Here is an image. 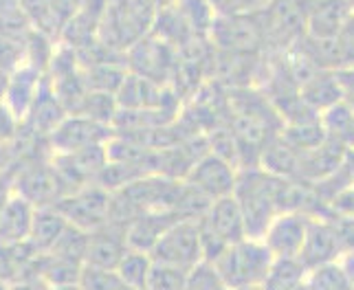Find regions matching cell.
<instances>
[{
	"instance_id": "cell-15",
	"label": "cell",
	"mask_w": 354,
	"mask_h": 290,
	"mask_svg": "<svg viewBox=\"0 0 354 290\" xmlns=\"http://www.w3.org/2000/svg\"><path fill=\"white\" fill-rule=\"evenodd\" d=\"M126 59L134 75H141L150 81L163 79L169 66H172V53H169V46L165 44V40L152 38H141L137 44H132Z\"/></svg>"
},
{
	"instance_id": "cell-42",
	"label": "cell",
	"mask_w": 354,
	"mask_h": 290,
	"mask_svg": "<svg viewBox=\"0 0 354 290\" xmlns=\"http://www.w3.org/2000/svg\"><path fill=\"white\" fill-rule=\"evenodd\" d=\"M238 290H262V288L258 286V288H238Z\"/></svg>"
},
{
	"instance_id": "cell-14",
	"label": "cell",
	"mask_w": 354,
	"mask_h": 290,
	"mask_svg": "<svg viewBox=\"0 0 354 290\" xmlns=\"http://www.w3.org/2000/svg\"><path fill=\"white\" fill-rule=\"evenodd\" d=\"M354 14L350 0H310L306 14V35L333 40Z\"/></svg>"
},
{
	"instance_id": "cell-4",
	"label": "cell",
	"mask_w": 354,
	"mask_h": 290,
	"mask_svg": "<svg viewBox=\"0 0 354 290\" xmlns=\"http://www.w3.org/2000/svg\"><path fill=\"white\" fill-rule=\"evenodd\" d=\"M53 207L66 218V222L84 229V231H97L104 224L111 222V207H113V191L104 189L97 183H88L68 191L59 198Z\"/></svg>"
},
{
	"instance_id": "cell-25",
	"label": "cell",
	"mask_w": 354,
	"mask_h": 290,
	"mask_svg": "<svg viewBox=\"0 0 354 290\" xmlns=\"http://www.w3.org/2000/svg\"><path fill=\"white\" fill-rule=\"evenodd\" d=\"M279 135H282V139L288 145H292L299 154L319 148V145L328 139L326 128L319 117L297 121V124H286L282 130H279Z\"/></svg>"
},
{
	"instance_id": "cell-31",
	"label": "cell",
	"mask_w": 354,
	"mask_h": 290,
	"mask_svg": "<svg viewBox=\"0 0 354 290\" xmlns=\"http://www.w3.org/2000/svg\"><path fill=\"white\" fill-rule=\"evenodd\" d=\"M185 290H229V286L225 284L216 264L203 260L187 271Z\"/></svg>"
},
{
	"instance_id": "cell-40",
	"label": "cell",
	"mask_w": 354,
	"mask_h": 290,
	"mask_svg": "<svg viewBox=\"0 0 354 290\" xmlns=\"http://www.w3.org/2000/svg\"><path fill=\"white\" fill-rule=\"evenodd\" d=\"M9 286H11V284H7V282H0V290H9Z\"/></svg>"
},
{
	"instance_id": "cell-1",
	"label": "cell",
	"mask_w": 354,
	"mask_h": 290,
	"mask_svg": "<svg viewBox=\"0 0 354 290\" xmlns=\"http://www.w3.org/2000/svg\"><path fill=\"white\" fill-rule=\"evenodd\" d=\"M286 178H279L264 172L262 167H244L238 176L234 196L240 202V209L247 224V238H258L266 233L268 224L277 213H282V189Z\"/></svg>"
},
{
	"instance_id": "cell-41",
	"label": "cell",
	"mask_w": 354,
	"mask_h": 290,
	"mask_svg": "<svg viewBox=\"0 0 354 290\" xmlns=\"http://www.w3.org/2000/svg\"><path fill=\"white\" fill-rule=\"evenodd\" d=\"M295 290H308V286H306V282H304V284H301L299 288H295Z\"/></svg>"
},
{
	"instance_id": "cell-20",
	"label": "cell",
	"mask_w": 354,
	"mask_h": 290,
	"mask_svg": "<svg viewBox=\"0 0 354 290\" xmlns=\"http://www.w3.org/2000/svg\"><path fill=\"white\" fill-rule=\"evenodd\" d=\"M258 167L279 178H297L299 174V152L288 145L282 135H275L264 145L258 159Z\"/></svg>"
},
{
	"instance_id": "cell-12",
	"label": "cell",
	"mask_w": 354,
	"mask_h": 290,
	"mask_svg": "<svg viewBox=\"0 0 354 290\" xmlns=\"http://www.w3.org/2000/svg\"><path fill=\"white\" fill-rule=\"evenodd\" d=\"M128 249L130 246L126 242V224L108 222L91 233L86 266H95V269H104V271H117V266L124 260Z\"/></svg>"
},
{
	"instance_id": "cell-38",
	"label": "cell",
	"mask_w": 354,
	"mask_h": 290,
	"mask_svg": "<svg viewBox=\"0 0 354 290\" xmlns=\"http://www.w3.org/2000/svg\"><path fill=\"white\" fill-rule=\"evenodd\" d=\"M7 84H9V77H7V72H3L0 70V99L5 97V93H7Z\"/></svg>"
},
{
	"instance_id": "cell-2",
	"label": "cell",
	"mask_w": 354,
	"mask_h": 290,
	"mask_svg": "<svg viewBox=\"0 0 354 290\" xmlns=\"http://www.w3.org/2000/svg\"><path fill=\"white\" fill-rule=\"evenodd\" d=\"M154 0H108L100 24V40L115 51L137 44L156 22Z\"/></svg>"
},
{
	"instance_id": "cell-10",
	"label": "cell",
	"mask_w": 354,
	"mask_h": 290,
	"mask_svg": "<svg viewBox=\"0 0 354 290\" xmlns=\"http://www.w3.org/2000/svg\"><path fill=\"white\" fill-rule=\"evenodd\" d=\"M201 224L205 231L216 235L221 242H225L227 246L247 238V224H244L240 202L234 193L214 200L212 207L201 218Z\"/></svg>"
},
{
	"instance_id": "cell-32",
	"label": "cell",
	"mask_w": 354,
	"mask_h": 290,
	"mask_svg": "<svg viewBox=\"0 0 354 290\" xmlns=\"http://www.w3.org/2000/svg\"><path fill=\"white\" fill-rule=\"evenodd\" d=\"M187 271L172 264L154 262L145 290H185Z\"/></svg>"
},
{
	"instance_id": "cell-9",
	"label": "cell",
	"mask_w": 354,
	"mask_h": 290,
	"mask_svg": "<svg viewBox=\"0 0 354 290\" xmlns=\"http://www.w3.org/2000/svg\"><path fill=\"white\" fill-rule=\"evenodd\" d=\"M344 258V244L337 233V226L330 215H313L308 233L304 240L299 260L308 271L319 269L324 264H333Z\"/></svg>"
},
{
	"instance_id": "cell-35",
	"label": "cell",
	"mask_w": 354,
	"mask_h": 290,
	"mask_svg": "<svg viewBox=\"0 0 354 290\" xmlns=\"http://www.w3.org/2000/svg\"><path fill=\"white\" fill-rule=\"evenodd\" d=\"M335 75L339 81L341 95H344V102H348L354 108V66L352 68H337Z\"/></svg>"
},
{
	"instance_id": "cell-16",
	"label": "cell",
	"mask_w": 354,
	"mask_h": 290,
	"mask_svg": "<svg viewBox=\"0 0 354 290\" xmlns=\"http://www.w3.org/2000/svg\"><path fill=\"white\" fill-rule=\"evenodd\" d=\"M180 218L174 211H148L126 224V242L134 251L152 253L161 235Z\"/></svg>"
},
{
	"instance_id": "cell-19",
	"label": "cell",
	"mask_w": 354,
	"mask_h": 290,
	"mask_svg": "<svg viewBox=\"0 0 354 290\" xmlns=\"http://www.w3.org/2000/svg\"><path fill=\"white\" fill-rule=\"evenodd\" d=\"M68 117L64 110V106L59 104V99L53 93V86L48 81H42L38 95L27 113V124L33 132H42V135H51V132L62 124Z\"/></svg>"
},
{
	"instance_id": "cell-11",
	"label": "cell",
	"mask_w": 354,
	"mask_h": 290,
	"mask_svg": "<svg viewBox=\"0 0 354 290\" xmlns=\"http://www.w3.org/2000/svg\"><path fill=\"white\" fill-rule=\"evenodd\" d=\"M350 150H354V148H348V145H344L341 141L328 137L319 145V148L299 154V174H297V180L317 185V183H322V180L330 178L337 172V169L344 165V161L348 159Z\"/></svg>"
},
{
	"instance_id": "cell-8",
	"label": "cell",
	"mask_w": 354,
	"mask_h": 290,
	"mask_svg": "<svg viewBox=\"0 0 354 290\" xmlns=\"http://www.w3.org/2000/svg\"><path fill=\"white\" fill-rule=\"evenodd\" d=\"M310 220L313 215L304 211L277 213L262 235V242L273 253V258H299Z\"/></svg>"
},
{
	"instance_id": "cell-36",
	"label": "cell",
	"mask_w": 354,
	"mask_h": 290,
	"mask_svg": "<svg viewBox=\"0 0 354 290\" xmlns=\"http://www.w3.org/2000/svg\"><path fill=\"white\" fill-rule=\"evenodd\" d=\"M9 290H51V288L42 280H20V282H11Z\"/></svg>"
},
{
	"instance_id": "cell-34",
	"label": "cell",
	"mask_w": 354,
	"mask_h": 290,
	"mask_svg": "<svg viewBox=\"0 0 354 290\" xmlns=\"http://www.w3.org/2000/svg\"><path fill=\"white\" fill-rule=\"evenodd\" d=\"M46 3H48V7H51L53 16L64 24L77 14L86 0H46Z\"/></svg>"
},
{
	"instance_id": "cell-30",
	"label": "cell",
	"mask_w": 354,
	"mask_h": 290,
	"mask_svg": "<svg viewBox=\"0 0 354 290\" xmlns=\"http://www.w3.org/2000/svg\"><path fill=\"white\" fill-rule=\"evenodd\" d=\"M119 113L117 97L113 93H102V90H88L86 99L82 102V108L77 115H84L88 119L100 121V124L113 126V121Z\"/></svg>"
},
{
	"instance_id": "cell-17",
	"label": "cell",
	"mask_w": 354,
	"mask_h": 290,
	"mask_svg": "<svg viewBox=\"0 0 354 290\" xmlns=\"http://www.w3.org/2000/svg\"><path fill=\"white\" fill-rule=\"evenodd\" d=\"M40 72H42L40 66H18L9 75L7 93H5V106L9 108V113L16 119L27 117L35 95H38L40 84H42Z\"/></svg>"
},
{
	"instance_id": "cell-39",
	"label": "cell",
	"mask_w": 354,
	"mask_h": 290,
	"mask_svg": "<svg viewBox=\"0 0 354 290\" xmlns=\"http://www.w3.org/2000/svg\"><path fill=\"white\" fill-rule=\"evenodd\" d=\"M51 290H82V288H80V284H75V286H59V288H51Z\"/></svg>"
},
{
	"instance_id": "cell-13",
	"label": "cell",
	"mask_w": 354,
	"mask_h": 290,
	"mask_svg": "<svg viewBox=\"0 0 354 290\" xmlns=\"http://www.w3.org/2000/svg\"><path fill=\"white\" fill-rule=\"evenodd\" d=\"M66 193L68 189L55 172L53 163L35 165L18 178V196L29 200L31 204H38V207H51Z\"/></svg>"
},
{
	"instance_id": "cell-26",
	"label": "cell",
	"mask_w": 354,
	"mask_h": 290,
	"mask_svg": "<svg viewBox=\"0 0 354 290\" xmlns=\"http://www.w3.org/2000/svg\"><path fill=\"white\" fill-rule=\"evenodd\" d=\"M326 135L337 139L348 148H354V108L348 102H339L319 115Z\"/></svg>"
},
{
	"instance_id": "cell-29",
	"label": "cell",
	"mask_w": 354,
	"mask_h": 290,
	"mask_svg": "<svg viewBox=\"0 0 354 290\" xmlns=\"http://www.w3.org/2000/svg\"><path fill=\"white\" fill-rule=\"evenodd\" d=\"M306 286H308V290H354V284L346 275L344 266H341V260L308 271Z\"/></svg>"
},
{
	"instance_id": "cell-37",
	"label": "cell",
	"mask_w": 354,
	"mask_h": 290,
	"mask_svg": "<svg viewBox=\"0 0 354 290\" xmlns=\"http://www.w3.org/2000/svg\"><path fill=\"white\" fill-rule=\"evenodd\" d=\"M341 266H344L346 275L350 277V282L354 284V253H346V255L341 258Z\"/></svg>"
},
{
	"instance_id": "cell-28",
	"label": "cell",
	"mask_w": 354,
	"mask_h": 290,
	"mask_svg": "<svg viewBox=\"0 0 354 290\" xmlns=\"http://www.w3.org/2000/svg\"><path fill=\"white\" fill-rule=\"evenodd\" d=\"M88 240L91 233L84 231V229H77L68 224L64 229V233L57 238V242L53 244V249L48 251L55 258H62L68 262H77V264H86V253H88Z\"/></svg>"
},
{
	"instance_id": "cell-24",
	"label": "cell",
	"mask_w": 354,
	"mask_h": 290,
	"mask_svg": "<svg viewBox=\"0 0 354 290\" xmlns=\"http://www.w3.org/2000/svg\"><path fill=\"white\" fill-rule=\"evenodd\" d=\"M212 33L216 35L218 42L225 44L227 48H234V51L249 48L260 38V31L255 29L253 20H240V16H227L223 20L214 22Z\"/></svg>"
},
{
	"instance_id": "cell-6",
	"label": "cell",
	"mask_w": 354,
	"mask_h": 290,
	"mask_svg": "<svg viewBox=\"0 0 354 290\" xmlns=\"http://www.w3.org/2000/svg\"><path fill=\"white\" fill-rule=\"evenodd\" d=\"M115 137L113 126L100 124V121L88 119L84 115H68L51 135L48 145L55 154H68L75 150L91 148V145H104Z\"/></svg>"
},
{
	"instance_id": "cell-27",
	"label": "cell",
	"mask_w": 354,
	"mask_h": 290,
	"mask_svg": "<svg viewBox=\"0 0 354 290\" xmlns=\"http://www.w3.org/2000/svg\"><path fill=\"white\" fill-rule=\"evenodd\" d=\"M152 266H154V258L150 253L128 249L124 260H121L117 266V275L124 280L126 286H130L134 290H145L148 280H150V273H152Z\"/></svg>"
},
{
	"instance_id": "cell-23",
	"label": "cell",
	"mask_w": 354,
	"mask_h": 290,
	"mask_svg": "<svg viewBox=\"0 0 354 290\" xmlns=\"http://www.w3.org/2000/svg\"><path fill=\"white\" fill-rule=\"evenodd\" d=\"M308 269L299 258H273L271 269H268L262 290H295L306 282Z\"/></svg>"
},
{
	"instance_id": "cell-5",
	"label": "cell",
	"mask_w": 354,
	"mask_h": 290,
	"mask_svg": "<svg viewBox=\"0 0 354 290\" xmlns=\"http://www.w3.org/2000/svg\"><path fill=\"white\" fill-rule=\"evenodd\" d=\"M150 255L154 262L172 264L178 269H194L203 262V235H201V218L198 220H176L156 242Z\"/></svg>"
},
{
	"instance_id": "cell-7",
	"label": "cell",
	"mask_w": 354,
	"mask_h": 290,
	"mask_svg": "<svg viewBox=\"0 0 354 290\" xmlns=\"http://www.w3.org/2000/svg\"><path fill=\"white\" fill-rule=\"evenodd\" d=\"M238 176H240V172L236 169V163H231V161L223 159V156L209 152L192 165L185 180L189 185L196 187L198 191H203L205 196H209L212 200H218V198L231 196V193L236 191Z\"/></svg>"
},
{
	"instance_id": "cell-33",
	"label": "cell",
	"mask_w": 354,
	"mask_h": 290,
	"mask_svg": "<svg viewBox=\"0 0 354 290\" xmlns=\"http://www.w3.org/2000/svg\"><path fill=\"white\" fill-rule=\"evenodd\" d=\"M337 55H339V68H352L354 66V14L348 18L344 29L337 35Z\"/></svg>"
},
{
	"instance_id": "cell-21",
	"label": "cell",
	"mask_w": 354,
	"mask_h": 290,
	"mask_svg": "<svg viewBox=\"0 0 354 290\" xmlns=\"http://www.w3.org/2000/svg\"><path fill=\"white\" fill-rule=\"evenodd\" d=\"M66 226H68L66 218L59 213L53 204L51 207H38L33 211L31 231H29L27 242L38 253H48L57 242V238L64 233Z\"/></svg>"
},
{
	"instance_id": "cell-22",
	"label": "cell",
	"mask_w": 354,
	"mask_h": 290,
	"mask_svg": "<svg viewBox=\"0 0 354 290\" xmlns=\"http://www.w3.org/2000/svg\"><path fill=\"white\" fill-rule=\"evenodd\" d=\"M299 90H301L304 99H306V104L319 115L326 110V108L344 102V95H341L335 70H319L306 84H301Z\"/></svg>"
},
{
	"instance_id": "cell-18",
	"label": "cell",
	"mask_w": 354,
	"mask_h": 290,
	"mask_svg": "<svg viewBox=\"0 0 354 290\" xmlns=\"http://www.w3.org/2000/svg\"><path fill=\"white\" fill-rule=\"evenodd\" d=\"M33 204L22 196H11L0 207V244H18L29 238L31 220H33Z\"/></svg>"
},
{
	"instance_id": "cell-3",
	"label": "cell",
	"mask_w": 354,
	"mask_h": 290,
	"mask_svg": "<svg viewBox=\"0 0 354 290\" xmlns=\"http://www.w3.org/2000/svg\"><path fill=\"white\" fill-rule=\"evenodd\" d=\"M229 290L258 288L273 264V253L258 238H244L231 244L216 262Z\"/></svg>"
}]
</instances>
